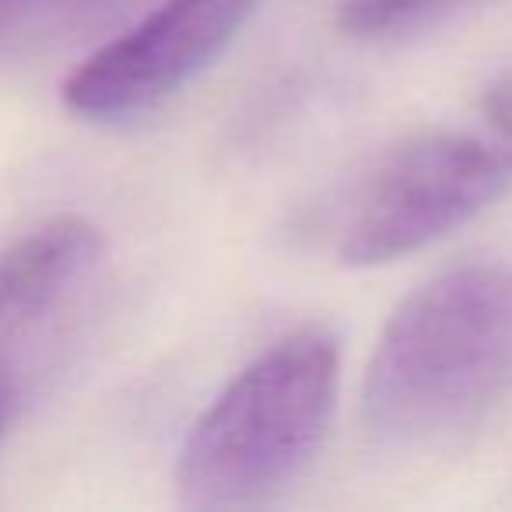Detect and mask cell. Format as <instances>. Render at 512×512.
Instances as JSON below:
<instances>
[{
	"mask_svg": "<svg viewBox=\"0 0 512 512\" xmlns=\"http://www.w3.org/2000/svg\"><path fill=\"white\" fill-rule=\"evenodd\" d=\"M512 397V271L467 264L414 288L386 320L362 383L379 442L439 449Z\"/></svg>",
	"mask_w": 512,
	"mask_h": 512,
	"instance_id": "cell-1",
	"label": "cell"
},
{
	"mask_svg": "<svg viewBox=\"0 0 512 512\" xmlns=\"http://www.w3.org/2000/svg\"><path fill=\"white\" fill-rule=\"evenodd\" d=\"M341 344L327 327L274 341L193 421L176 460L186 509H239L278 495L316 460L334 425Z\"/></svg>",
	"mask_w": 512,
	"mask_h": 512,
	"instance_id": "cell-2",
	"label": "cell"
},
{
	"mask_svg": "<svg viewBox=\"0 0 512 512\" xmlns=\"http://www.w3.org/2000/svg\"><path fill=\"white\" fill-rule=\"evenodd\" d=\"M502 151L463 134H421L393 148L355 193L337 232L344 267H386L470 225L509 193Z\"/></svg>",
	"mask_w": 512,
	"mask_h": 512,
	"instance_id": "cell-3",
	"label": "cell"
},
{
	"mask_svg": "<svg viewBox=\"0 0 512 512\" xmlns=\"http://www.w3.org/2000/svg\"><path fill=\"white\" fill-rule=\"evenodd\" d=\"M260 0H165L67 74L60 99L88 123H123L197 81L256 15Z\"/></svg>",
	"mask_w": 512,
	"mask_h": 512,
	"instance_id": "cell-4",
	"label": "cell"
},
{
	"mask_svg": "<svg viewBox=\"0 0 512 512\" xmlns=\"http://www.w3.org/2000/svg\"><path fill=\"white\" fill-rule=\"evenodd\" d=\"M102 228L81 214H53L0 253V365L102 260Z\"/></svg>",
	"mask_w": 512,
	"mask_h": 512,
	"instance_id": "cell-5",
	"label": "cell"
},
{
	"mask_svg": "<svg viewBox=\"0 0 512 512\" xmlns=\"http://www.w3.org/2000/svg\"><path fill=\"white\" fill-rule=\"evenodd\" d=\"M453 0H341L337 25L351 39H393L432 22Z\"/></svg>",
	"mask_w": 512,
	"mask_h": 512,
	"instance_id": "cell-6",
	"label": "cell"
},
{
	"mask_svg": "<svg viewBox=\"0 0 512 512\" xmlns=\"http://www.w3.org/2000/svg\"><path fill=\"white\" fill-rule=\"evenodd\" d=\"M484 120L495 134V148L502 151V158L512 169V71L498 74L484 88Z\"/></svg>",
	"mask_w": 512,
	"mask_h": 512,
	"instance_id": "cell-7",
	"label": "cell"
},
{
	"mask_svg": "<svg viewBox=\"0 0 512 512\" xmlns=\"http://www.w3.org/2000/svg\"><path fill=\"white\" fill-rule=\"evenodd\" d=\"M39 0H0V39L11 36L18 25L29 18V11L36 8Z\"/></svg>",
	"mask_w": 512,
	"mask_h": 512,
	"instance_id": "cell-8",
	"label": "cell"
},
{
	"mask_svg": "<svg viewBox=\"0 0 512 512\" xmlns=\"http://www.w3.org/2000/svg\"><path fill=\"white\" fill-rule=\"evenodd\" d=\"M11 400H15V383H11V365H0V432L8 425Z\"/></svg>",
	"mask_w": 512,
	"mask_h": 512,
	"instance_id": "cell-9",
	"label": "cell"
}]
</instances>
